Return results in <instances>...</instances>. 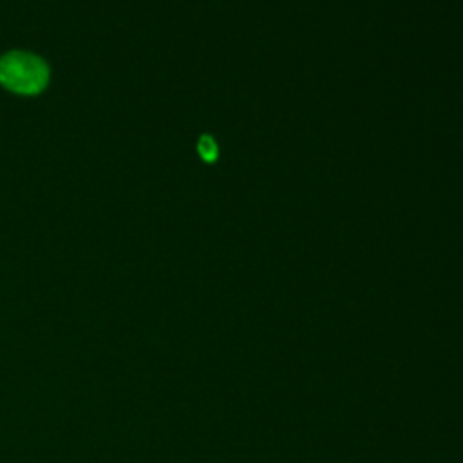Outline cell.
Instances as JSON below:
<instances>
[{
    "mask_svg": "<svg viewBox=\"0 0 463 463\" xmlns=\"http://www.w3.org/2000/svg\"><path fill=\"white\" fill-rule=\"evenodd\" d=\"M49 81L47 63L31 52L11 51L0 58V83L16 94H38Z\"/></svg>",
    "mask_w": 463,
    "mask_h": 463,
    "instance_id": "cell-1",
    "label": "cell"
},
{
    "mask_svg": "<svg viewBox=\"0 0 463 463\" xmlns=\"http://www.w3.org/2000/svg\"><path fill=\"white\" fill-rule=\"evenodd\" d=\"M215 152H217V148H215L213 141L204 136V137L199 141V154H201L203 157H206V159H213Z\"/></svg>",
    "mask_w": 463,
    "mask_h": 463,
    "instance_id": "cell-2",
    "label": "cell"
}]
</instances>
